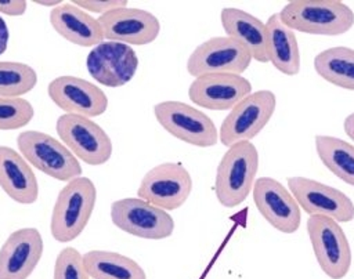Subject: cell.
I'll use <instances>...</instances> for the list:
<instances>
[{
    "instance_id": "cell-1",
    "label": "cell",
    "mask_w": 354,
    "mask_h": 279,
    "mask_svg": "<svg viewBox=\"0 0 354 279\" xmlns=\"http://www.w3.org/2000/svg\"><path fill=\"white\" fill-rule=\"evenodd\" d=\"M289 29L314 36H339L354 25V11L339 0H293L278 12Z\"/></svg>"
},
{
    "instance_id": "cell-2",
    "label": "cell",
    "mask_w": 354,
    "mask_h": 279,
    "mask_svg": "<svg viewBox=\"0 0 354 279\" xmlns=\"http://www.w3.org/2000/svg\"><path fill=\"white\" fill-rule=\"evenodd\" d=\"M97 189L87 177H76L66 182L55 199L50 231L57 242L75 240L87 227L95 207Z\"/></svg>"
},
{
    "instance_id": "cell-3",
    "label": "cell",
    "mask_w": 354,
    "mask_h": 279,
    "mask_svg": "<svg viewBox=\"0 0 354 279\" xmlns=\"http://www.w3.org/2000/svg\"><path fill=\"white\" fill-rule=\"evenodd\" d=\"M259 170V152L250 142H238L227 149L218 162L214 193L224 207H235L246 200Z\"/></svg>"
},
{
    "instance_id": "cell-4",
    "label": "cell",
    "mask_w": 354,
    "mask_h": 279,
    "mask_svg": "<svg viewBox=\"0 0 354 279\" xmlns=\"http://www.w3.org/2000/svg\"><path fill=\"white\" fill-rule=\"evenodd\" d=\"M22 157L48 177L68 182L82 175L77 157L58 140L47 133L28 130L17 137Z\"/></svg>"
},
{
    "instance_id": "cell-5",
    "label": "cell",
    "mask_w": 354,
    "mask_h": 279,
    "mask_svg": "<svg viewBox=\"0 0 354 279\" xmlns=\"http://www.w3.org/2000/svg\"><path fill=\"white\" fill-rule=\"evenodd\" d=\"M275 108L277 97L271 90L252 91L224 117L218 130V141L230 148L253 140L267 126Z\"/></svg>"
},
{
    "instance_id": "cell-6",
    "label": "cell",
    "mask_w": 354,
    "mask_h": 279,
    "mask_svg": "<svg viewBox=\"0 0 354 279\" xmlns=\"http://www.w3.org/2000/svg\"><path fill=\"white\" fill-rule=\"evenodd\" d=\"M306 228L322 272L330 279L344 278L350 271L353 253L340 224L329 217L310 215Z\"/></svg>"
},
{
    "instance_id": "cell-7",
    "label": "cell",
    "mask_w": 354,
    "mask_h": 279,
    "mask_svg": "<svg viewBox=\"0 0 354 279\" xmlns=\"http://www.w3.org/2000/svg\"><path fill=\"white\" fill-rule=\"evenodd\" d=\"M156 122L174 138L192 146L209 148L218 141L214 122L202 110L181 101H162L153 106Z\"/></svg>"
},
{
    "instance_id": "cell-8",
    "label": "cell",
    "mask_w": 354,
    "mask_h": 279,
    "mask_svg": "<svg viewBox=\"0 0 354 279\" xmlns=\"http://www.w3.org/2000/svg\"><path fill=\"white\" fill-rule=\"evenodd\" d=\"M57 134L62 144L90 166L106 163L112 156V141L95 122L88 117L64 113L55 123Z\"/></svg>"
},
{
    "instance_id": "cell-9",
    "label": "cell",
    "mask_w": 354,
    "mask_h": 279,
    "mask_svg": "<svg viewBox=\"0 0 354 279\" xmlns=\"http://www.w3.org/2000/svg\"><path fill=\"white\" fill-rule=\"evenodd\" d=\"M111 220L123 232L142 239H166L174 231L173 217L140 198L115 200L111 206Z\"/></svg>"
},
{
    "instance_id": "cell-10",
    "label": "cell",
    "mask_w": 354,
    "mask_h": 279,
    "mask_svg": "<svg viewBox=\"0 0 354 279\" xmlns=\"http://www.w3.org/2000/svg\"><path fill=\"white\" fill-rule=\"evenodd\" d=\"M192 191L189 171L176 162H166L152 167L141 180L137 189L140 199L166 211L181 207Z\"/></svg>"
},
{
    "instance_id": "cell-11",
    "label": "cell",
    "mask_w": 354,
    "mask_h": 279,
    "mask_svg": "<svg viewBox=\"0 0 354 279\" xmlns=\"http://www.w3.org/2000/svg\"><path fill=\"white\" fill-rule=\"evenodd\" d=\"M250 52L228 36H214L199 44L187 59V72L199 77L212 73L242 75L250 65Z\"/></svg>"
},
{
    "instance_id": "cell-12",
    "label": "cell",
    "mask_w": 354,
    "mask_h": 279,
    "mask_svg": "<svg viewBox=\"0 0 354 279\" xmlns=\"http://www.w3.org/2000/svg\"><path fill=\"white\" fill-rule=\"evenodd\" d=\"M288 188L308 217L322 215L335 221L350 222L354 220V203L342 191L307 177H289Z\"/></svg>"
},
{
    "instance_id": "cell-13",
    "label": "cell",
    "mask_w": 354,
    "mask_h": 279,
    "mask_svg": "<svg viewBox=\"0 0 354 279\" xmlns=\"http://www.w3.org/2000/svg\"><path fill=\"white\" fill-rule=\"evenodd\" d=\"M253 202L261 217L282 233H295L301 221L300 207L279 181L260 177L253 184Z\"/></svg>"
},
{
    "instance_id": "cell-14",
    "label": "cell",
    "mask_w": 354,
    "mask_h": 279,
    "mask_svg": "<svg viewBox=\"0 0 354 279\" xmlns=\"http://www.w3.org/2000/svg\"><path fill=\"white\" fill-rule=\"evenodd\" d=\"M90 76L106 87H122L136 75L138 58L133 47L119 41H102L86 58Z\"/></svg>"
},
{
    "instance_id": "cell-15",
    "label": "cell",
    "mask_w": 354,
    "mask_h": 279,
    "mask_svg": "<svg viewBox=\"0 0 354 279\" xmlns=\"http://www.w3.org/2000/svg\"><path fill=\"white\" fill-rule=\"evenodd\" d=\"M50 99L65 113L84 117L101 116L108 108L106 94L94 83L76 76H59L48 83Z\"/></svg>"
},
{
    "instance_id": "cell-16",
    "label": "cell",
    "mask_w": 354,
    "mask_h": 279,
    "mask_svg": "<svg viewBox=\"0 0 354 279\" xmlns=\"http://www.w3.org/2000/svg\"><path fill=\"white\" fill-rule=\"evenodd\" d=\"M98 22L104 39L133 46H144L156 40L160 32L159 19L142 8L123 7L100 15Z\"/></svg>"
},
{
    "instance_id": "cell-17",
    "label": "cell",
    "mask_w": 354,
    "mask_h": 279,
    "mask_svg": "<svg viewBox=\"0 0 354 279\" xmlns=\"http://www.w3.org/2000/svg\"><path fill=\"white\" fill-rule=\"evenodd\" d=\"M252 93V83L242 75L212 73L195 77L188 87V98L201 108L231 110Z\"/></svg>"
},
{
    "instance_id": "cell-18",
    "label": "cell",
    "mask_w": 354,
    "mask_h": 279,
    "mask_svg": "<svg viewBox=\"0 0 354 279\" xmlns=\"http://www.w3.org/2000/svg\"><path fill=\"white\" fill-rule=\"evenodd\" d=\"M43 251V238L36 228L14 231L0 249V279H28Z\"/></svg>"
},
{
    "instance_id": "cell-19",
    "label": "cell",
    "mask_w": 354,
    "mask_h": 279,
    "mask_svg": "<svg viewBox=\"0 0 354 279\" xmlns=\"http://www.w3.org/2000/svg\"><path fill=\"white\" fill-rule=\"evenodd\" d=\"M225 35L241 43L257 62H270L268 33L266 23L254 15L235 7H225L220 12Z\"/></svg>"
},
{
    "instance_id": "cell-20",
    "label": "cell",
    "mask_w": 354,
    "mask_h": 279,
    "mask_svg": "<svg viewBox=\"0 0 354 279\" xmlns=\"http://www.w3.org/2000/svg\"><path fill=\"white\" fill-rule=\"evenodd\" d=\"M0 188L21 204H32L39 196V184L30 164L6 145H0Z\"/></svg>"
},
{
    "instance_id": "cell-21",
    "label": "cell",
    "mask_w": 354,
    "mask_h": 279,
    "mask_svg": "<svg viewBox=\"0 0 354 279\" xmlns=\"http://www.w3.org/2000/svg\"><path fill=\"white\" fill-rule=\"evenodd\" d=\"M50 23L61 37L80 47H95L104 41L98 19L72 3H62L53 8Z\"/></svg>"
},
{
    "instance_id": "cell-22",
    "label": "cell",
    "mask_w": 354,
    "mask_h": 279,
    "mask_svg": "<svg viewBox=\"0 0 354 279\" xmlns=\"http://www.w3.org/2000/svg\"><path fill=\"white\" fill-rule=\"evenodd\" d=\"M266 28L270 62L283 75H297L300 72V50L295 32L281 22L278 14L268 17Z\"/></svg>"
},
{
    "instance_id": "cell-23",
    "label": "cell",
    "mask_w": 354,
    "mask_h": 279,
    "mask_svg": "<svg viewBox=\"0 0 354 279\" xmlns=\"http://www.w3.org/2000/svg\"><path fill=\"white\" fill-rule=\"evenodd\" d=\"M83 264L90 279H147L137 261L116 251L90 250L83 254Z\"/></svg>"
},
{
    "instance_id": "cell-24",
    "label": "cell",
    "mask_w": 354,
    "mask_h": 279,
    "mask_svg": "<svg viewBox=\"0 0 354 279\" xmlns=\"http://www.w3.org/2000/svg\"><path fill=\"white\" fill-rule=\"evenodd\" d=\"M314 69L325 81L354 91V50L336 46L318 52L314 58Z\"/></svg>"
},
{
    "instance_id": "cell-25",
    "label": "cell",
    "mask_w": 354,
    "mask_h": 279,
    "mask_svg": "<svg viewBox=\"0 0 354 279\" xmlns=\"http://www.w3.org/2000/svg\"><path fill=\"white\" fill-rule=\"evenodd\" d=\"M315 151L332 174L354 186V145L339 137L315 135Z\"/></svg>"
},
{
    "instance_id": "cell-26",
    "label": "cell",
    "mask_w": 354,
    "mask_h": 279,
    "mask_svg": "<svg viewBox=\"0 0 354 279\" xmlns=\"http://www.w3.org/2000/svg\"><path fill=\"white\" fill-rule=\"evenodd\" d=\"M37 84L36 70L24 62L0 61V97L19 98Z\"/></svg>"
},
{
    "instance_id": "cell-27",
    "label": "cell",
    "mask_w": 354,
    "mask_h": 279,
    "mask_svg": "<svg viewBox=\"0 0 354 279\" xmlns=\"http://www.w3.org/2000/svg\"><path fill=\"white\" fill-rule=\"evenodd\" d=\"M33 116L35 109L28 99L0 97V130L22 128Z\"/></svg>"
},
{
    "instance_id": "cell-28",
    "label": "cell",
    "mask_w": 354,
    "mask_h": 279,
    "mask_svg": "<svg viewBox=\"0 0 354 279\" xmlns=\"http://www.w3.org/2000/svg\"><path fill=\"white\" fill-rule=\"evenodd\" d=\"M53 279H90L83 264V254L75 247H64L55 258Z\"/></svg>"
},
{
    "instance_id": "cell-29",
    "label": "cell",
    "mask_w": 354,
    "mask_h": 279,
    "mask_svg": "<svg viewBox=\"0 0 354 279\" xmlns=\"http://www.w3.org/2000/svg\"><path fill=\"white\" fill-rule=\"evenodd\" d=\"M71 3L87 12H97L102 15L108 11L127 7L129 1L126 0H73Z\"/></svg>"
},
{
    "instance_id": "cell-30",
    "label": "cell",
    "mask_w": 354,
    "mask_h": 279,
    "mask_svg": "<svg viewBox=\"0 0 354 279\" xmlns=\"http://www.w3.org/2000/svg\"><path fill=\"white\" fill-rule=\"evenodd\" d=\"M28 3L25 0H0V12L10 17L24 15Z\"/></svg>"
},
{
    "instance_id": "cell-31",
    "label": "cell",
    "mask_w": 354,
    "mask_h": 279,
    "mask_svg": "<svg viewBox=\"0 0 354 279\" xmlns=\"http://www.w3.org/2000/svg\"><path fill=\"white\" fill-rule=\"evenodd\" d=\"M8 40H10V32H8L7 23H6V21L0 17V55L4 54V51L7 50Z\"/></svg>"
},
{
    "instance_id": "cell-32",
    "label": "cell",
    "mask_w": 354,
    "mask_h": 279,
    "mask_svg": "<svg viewBox=\"0 0 354 279\" xmlns=\"http://www.w3.org/2000/svg\"><path fill=\"white\" fill-rule=\"evenodd\" d=\"M343 128H344L346 135H348V138L351 141H354V112L346 116L344 123H343Z\"/></svg>"
},
{
    "instance_id": "cell-33",
    "label": "cell",
    "mask_w": 354,
    "mask_h": 279,
    "mask_svg": "<svg viewBox=\"0 0 354 279\" xmlns=\"http://www.w3.org/2000/svg\"><path fill=\"white\" fill-rule=\"evenodd\" d=\"M33 3H36V4H39V6L53 7V8H55V7H58L59 4H62L61 0H35Z\"/></svg>"
}]
</instances>
